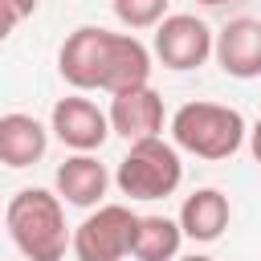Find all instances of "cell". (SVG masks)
I'll use <instances>...</instances> for the list:
<instances>
[{"label":"cell","mask_w":261,"mask_h":261,"mask_svg":"<svg viewBox=\"0 0 261 261\" xmlns=\"http://www.w3.org/2000/svg\"><path fill=\"white\" fill-rule=\"evenodd\" d=\"M57 73L65 86L90 94V90H130L151 82V49L135 33H110L98 24H82L65 37L57 53Z\"/></svg>","instance_id":"1"},{"label":"cell","mask_w":261,"mask_h":261,"mask_svg":"<svg viewBox=\"0 0 261 261\" xmlns=\"http://www.w3.org/2000/svg\"><path fill=\"white\" fill-rule=\"evenodd\" d=\"M4 224L24 261H61L65 249H73L61 196L49 188H20L4 208Z\"/></svg>","instance_id":"2"},{"label":"cell","mask_w":261,"mask_h":261,"mask_svg":"<svg viewBox=\"0 0 261 261\" xmlns=\"http://www.w3.org/2000/svg\"><path fill=\"white\" fill-rule=\"evenodd\" d=\"M167 130H171V143L179 151L208 159V163L232 159L249 139L245 114L237 106H220V102H184L171 114Z\"/></svg>","instance_id":"3"},{"label":"cell","mask_w":261,"mask_h":261,"mask_svg":"<svg viewBox=\"0 0 261 261\" xmlns=\"http://www.w3.org/2000/svg\"><path fill=\"white\" fill-rule=\"evenodd\" d=\"M114 184L122 196L130 200H163L184 184V163H179V147L159 139H139L126 147V155L118 159Z\"/></svg>","instance_id":"4"},{"label":"cell","mask_w":261,"mask_h":261,"mask_svg":"<svg viewBox=\"0 0 261 261\" xmlns=\"http://www.w3.org/2000/svg\"><path fill=\"white\" fill-rule=\"evenodd\" d=\"M139 212L126 204H98L77 228H73V257L77 261H122L135 249Z\"/></svg>","instance_id":"5"},{"label":"cell","mask_w":261,"mask_h":261,"mask_svg":"<svg viewBox=\"0 0 261 261\" xmlns=\"http://www.w3.org/2000/svg\"><path fill=\"white\" fill-rule=\"evenodd\" d=\"M151 53L184 73V69H200L212 53H216V33L208 29V20H200L196 12H171L155 24V41H151Z\"/></svg>","instance_id":"6"},{"label":"cell","mask_w":261,"mask_h":261,"mask_svg":"<svg viewBox=\"0 0 261 261\" xmlns=\"http://www.w3.org/2000/svg\"><path fill=\"white\" fill-rule=\"evenodd\" d=\"M49 126H53V135H57L69 151H98V147L114 135L110 114H106L98 102H90L82 90L69 94V98H57V102H53Z\"/></svg>","instance_id":"7"},{"label":"cell","mask_w":261,"mask_h":261,"mask_svg":"<svg viewBox=\"0 0 261 261\" xmlns=\"http://www.w3.org/2000/svg\"><path fill=\"white\" fill-rule=\"evenodd\" d=\"M106 114H110L114 135H122L126 143H139V139H159V135H163V122H167L163 98L155 94V86H151V82L110 94V110H106Z\"/></svg>","instance_id":"8"},{"label":"cell","mask_w":261,"mask_h":261,"mask_svg":"<svg viewBox=\"0 0 261 261\" xmlns=\"http://www.w3.org/2000/svg\"><path fill=\"white\" fill-rule=\"evenodd\" d=\"M216 65L237 77V82H253L261 77V20L257 16H237L216 33Z\"/></svg>","instance_id":"9"},{"label":"cell","mask_w":261,"mask_h":261,"mask_svg":"<svg viewBox=\"0 0 261 261\" xmlns=\"http://www.w3.org/2000/svg\"><path fill=\"white\" fill-rule=\"evenodd\" d=\"M53 184H57V196L65 204H73V208H98L102 196H106V188H110V171H106V163H98L94 151H73V155H65L57 163Z\"/></svg>","instance_id":"10"},{"label":"cell","mask_w":261,"mask_h":261,"mask_svg":"<svg viewBox=\"0 0 261 261\" xmlns=\"http://www.w3.org/2000/svg\"><path fill=\"white\" fill-rule=\"evenodd\" d=\"M179 228L188 241L196 245H212L224 237L228 220H232V208H228V196L220 188H196L184 204H179Z\"/></svg>","instance_id":"11"},{"label":"cell","mask_w":261,"mask_h":261,"mask_svg":"<svg viewBox=\"0 0 261 261\" xmlns=\"http://www.w3.org/2000/svg\"><path fill=\"white\" fill-rule=\"evenodd\" d=\"M49 130L53 126L37 122L33 114H20V110L4 114L0 118V159H4V167L20 171V167L41 163L45 151H49Z\"/></svg>","instance_id":"12"},{"label":"cell","mask_w":261,"mask_h":261,"mask_svg":"<svg viewBox=\"0 0 261 261\" xmlns=\"http://www.w3.org/2000/svg\"><path fill=\"white\" fill-rule=\"evenodd\" d=\"M179 245H184L179 220H171V216H139L130 257L135 261H175Z\"/></svg>","instance_id":"13"},{"label":"cell","mask_w":261,"mask_h":261,"mask_svg":"<svg viewBox=\"0 0 261 261\" xmlns=\"http://www.w3.org/2000/svg\"><path fill=\"white\" fill-rule=\"evenodd\" d=\"M167 4H171V0H110V8H114V16H118V24H122V29H130V33L155 29L163 16H171V12H167Z\"/></svg>","instance_id":"14"},{"label":"cell","mask_w":261,"mask_h":261,"mask_svg":"<svg viewBox=\"0 0 261 261\" xmlns=\"http://www.w3.org/2000/svg\"><path fill=\"white\" fill-rule=\"evenodd\" d=\"M37 4H41V0H0V8H4V29H16L24 16L37 12Z\"/></svg>","instance_id":"15"},{"label":"cell","mask_w":261,"mask_h":261,"mask_svg":"<svg viewBox=\"0 0 261 261\" xmlns=\"http://www.w3.org/2000/svg\"><path fill=\"white\" fill-rule=\"evenodd\" d=\"M249 151H253V163L261 167V118L249 126Z\"/></svg>","instance_id":"16"},{"label":"cell","mask_w":261,"mask_h":261,"mask_svg":"<svg viewBox=\"0 0 261 261\" xmlns=\"http://www.w3.org/2000/svg\"><path fill=\"white\" fill-rule=\"evenodd\" d=\"M179 261H216V257H208V253H188V257H179Z\"/></svg>","instance_id":"17"},{"label":"cell","mask_w":261,"mask_h":261,"mask_svg":"<svg viewBox=\"0 0 261 261\" xmlns=\"http://www.w3.org/2000/svg\"><path fill=\"white\" fill-rule=\"evenodd\" d=\"M196 4H204V8H220V4H237V0H196Z\"/></svg>","instance_id":"18"}]
</instances>
